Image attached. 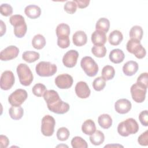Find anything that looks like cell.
Segmentation results:
<instances>
[{
  "label": "cell",
  "instance_id": "cell-1",
  "mask_svg": "<svg viewBox=\"0 0 148 148\" xmlns=\"http://www.w3.org/2000/svg\"><path fill=\"white\" fill-rule=\"evenodd\" d=\"M43 98L47 103L49 110L53 113L64 114L69 110V104L62 101L55 90H47L43 95Z\"/></svg>",
  "mask_w": 148,
  "mask_h": 148
},
{
  "label": "cell",
  "instance_id": "cell-2",
  "mask_svg": "<svg viewBox=\"0 0 148 148\" xmlns=\"http://www.w3.org/2000/svg\"><path fill=\"white\" fill-rule=\"evenodd\" d=\"M139 130V125L132 118H129L120 123L117 127V132L122 136H128L136 134Z\"/></svg>",
  "mask_w": 148,
  "mask_h": 148
},
{
  "label": "cell",
  "instance_id": "cell-3",
  "mask_svg": "<svg viewBox=\"0 0 148 148\" xmlns=\"http://www.w3.org/2000/svg\"><path fill=\"white\" fill-rule=\"evenodd\" d=\"M9 21L14 27V34L16 37L21 38L25 35L27 26L23 16L20 14L13 15L10 17Z\"/></svg>",
  "mask_w": 148,
  "mask_h": 148
},
{
  "label": "cell",
  "instance_id": "cell-4",
  "mask_svg": "<svg viewBox=\"0 0 148 148\" xmlns=\"http://www.w3.org/2000/svg\"><path fill=\"white\" fill-rule=\"evenodd\" d=\"M16 71L20 83L24 86H29L33 81L34 76L29 66L21 63L17 66Z\"/></svg>",
  "mask_w": 148,
  "mask_h": 148
},
{
  "label": "cell",
  "instance_id": "cell-5",
  "mask_svg": "<svg viewBox=\"0 0 148 148\" xmlns=\"http://www.w3.org/2000/svg\"><path fill=\"white\" fill-rule=\"evenodd\" d=\"M36 73L42 77H49L54 75L57 71L56 64L50 62L40 61L35 67Z\"/></svg>",
  "mask_w": 148,
  "mask_h": 148
},
{
  "label": "cell",
  "instance_id": "cell-6",
  "mask_svg": "<svg viewBox=\"0 0 148 148\" xmlns=\"http://www.w3.org/2000/svg\"><path fill=\"white\" fill-rule=\"evenodd\" d=\"M80 65L85 73L90 77L95 76L98 72V66L91 57L86 56L82 58Z\"/></svg>",
  "mask_w": 148,
  "mask_h": 148
},
{
  "label": "cell",
  "instance_id": "cell-7",
  "mask_svg": "<svg viewBox=\"0 0 148 148\" xmlns=\"http://www.w3.org/2000/svg\"><path fill=\"white\" fill-rule=\"evenodd\" d=\"M126 48L128 52L134 54V56L138 59L143 58L146 54L145 49L142 46L139 40L134 39L129 40L127 42Z\"/></svg>",
  "mask_w": 148,
  "mask_h": 148
},
{
  "label": "cell",
  "instance_id": "cell-8",
  "mask_svg": "<svg viewBox=\"0 0 148 148\" xmlns=\"http://www.w3.org/2000/svg\"><path fill=\"white\" fill-rule=\"evenodd\" d=\"M56 121L50 115H46L42 119L41 132L46 136H51L54 131Z\"/></svg>",
  "mask_w": 148,
  "mask_h": 148
},
{
  "label": "cell",
  "instance_id": "cell-9",
  "mask_svg": "<svg viewBox=\"0 0 148 148\" xmlns=\"http://www.w3.org/2000/svg\"><path fill=\"white\" fill-rule=\"evenodd\" d=\"M28 97L27 92L21 88H18L13 92L8 98V101L12 106H20Z\"/></svg>",
  "mask_w": 148,
  "mask_h": 148
},
{
  "label": "cell",
  "instance_id": "cell-10",
  "mask_svg": "<svg viewBox=\"0 0 148 148\" xmlns=\"http://www.w3.org/2000/svg\"><path fill=\"white\" fill-rule=\"evenodd\" d=\"M130 91L132 98L135 102L137 103H142L145 101L147 88L142 87L136 83L132 85Z\"/></svg>",
  "mask_w": 148,
  "mask_h": 148
},
{
  "label": "cell",
  "instance_id": "cell-11",
  "mask_svg": "<svg viewBox=\"0 0 148 148\" xmlns=\"http://www.w3.org/2000/svg\"><path fill=\"white\" fill-rule=\"evenodd\" d=\"M15 78L13 73L10 71H4L1 76L0 86L2 90H8L14 84Z\"/></svg>",
  "mask_w": 148,
  "mask_h": 148
},
{
  "label": "cell",
  "instance_id": "cell-12",
  "mask_svg": "<svg viewBox=\"0 0 148 148\" xmlns=\"http://www.w3.org/2000/svg\"><path fill=\"white\" fill-rule=\"evenodd\" d=\"M72 77L67 73L58 75L55 79L56 85L60 89L69 88L73 84Z\"/></svg>",
  "mask_w": 148,
  "mask_h": 148
},
{
  "label": "cell",
  "instance_id": "cell-13",
  "mask_svg": "<svg viewBox=\"0 0 148 148\" xmlns=\"http://www.w3.org/2000/svg\"><path fill=\"white\" fill-rule=\"evenodd\" d=\"M79 57V53L75 50H70L68 51L63 56V64L68 68H73L77 63Z\"/></svg>",
  "mask_w": 148,
  "mask_h": 148
},
{
  "label": "cell",
  "instance_id": "cell-14",
  "mask_svg": "<svg viewBox=\"0 0 148 148\" xmlns=\"http://www.w3.org/2000/svg\"><path fill=\"white\" fill-rule=\"evenodd\" d=\"M19 53V49L15 46H9L1 51L0 58L2 61H9L17 57Z\"/></svg>",
  "mask_w": 148,
  "mask_h": 148
},
{
  "label": "cell",
  "instance_id": "cell-15",
  "mask_svg": "<svg viewBox=\"0 0 148 148\" xmlns=\"http://www.w3.org/2000/svg\"><path fill=\"white\" fill-rule=\"evenodd\" d=\"M75 92L79 98L83 99L87 98L90 96L91 91L88 86L85 82L80 81L77 82L76 84Z\"/></svg>",
  "mask_w": 148,
  "mask_h": 148
},
{
  "label": "cell",
  "instance_id": "cell-16",
  "mask_svg": "<svg viewBox=\"0 0 148 148\" xmlns=\"http://www.w3.org/2000/svg\"><path fill=\"white\" fill-rule=\"evenodd\" d=\"M132 107L131 102L125 98L117 100L114 103L115 110L120 114H125L129 112Z\"/></svg>",
  "mask_w": 148,
  "mask_h": 148
},
{
  "label": "cell",
  "instance_id": "cell-17",
  "mask_svg": "<svg viewBox=\"0 0 148 148\" xmlns=\"http://www.w3.org/2000/svg\"><path fill=\"white\" fill-rule=\"evenodd\" d=\"M107 38L106 33L95 30L91 35V41L94 46H102L106 42Z\"/></svg>",
  "mask_w": 148,
  "mask_h": 148
},
{
  "label": "cell",
  "instance_id": "cell-18",
  "mask_svg": "<svg viewBox=\"0 0 148 148\" xmlns=\"http://www.w3.org/2000/svg\"><path fill=\"white\" fill-rule=\"evenodd\" d=\"M138 64L136 61H127L123 66V72L125 75L131 76L136 73L138 70Z\"/></svg>",
  "mask_w": 148,
  "mask_h": 148
},
{
  "label": "cell",
  "instance_id": "cell-19",
  "mask_svg": "<svg viewBox=\"0 0 148 148\" xmlns=\"http://www.w3.org/2000/svg\"><path fill=\"white\" fill-rule=\"evenodd\" d=\"M24 13L28 17L32 19H35L40 16L41 9L37 5H29L25 7Z\"/></svg>",
  "mask_w": 148,
  "mask_h": 148
},
{
  "label": "cell",
  "instance_id": "cell-20",
  "mask_svg": "<svg viewBox=\"0 0 148 148\" xmlns=\"http://www.w3.org/2000/svg\"><path fill=\"white\" fill-rule=\"evenodd\" d=\"M72 40L73 44L76 46H82L86 44L87 36L83 31H77L73 35Z\"/></svg>",
  "mask_w": 148,
  "mask_h": 148
},
{
  "label": "cell",
  "instance_id": "cell-21",
  "mask_svg": "<svg viewBox=\"0 0 148 148\" xmlns=\"http://www.w3.org/2000/svg\"><path fill=\"white\" fill-rule=\"evenodd\" d=\"M109 58L110 61L113 63L119 64L123 61L125 58V55L121 49H115L110 52Z\"/></svg>",
  "mask_w": 148,
  "mask_h": 148
},
{
  "label": "cell",
  "instance_id": "cell-22",
  "mask_svg": "<svg viewBox=\"0 0 148 148\" xmlns=\"http://www.w3.org/2000/svg\"><path fill=\"white\" fill-rule=\"evenodd\" d=\"M123 39V35L122 33L119 30H114L109 35L108 40L111 45L117 46Z\"/></svg>",
  "mask_w": 148,
  "mask_h": 148
},
{
  "label": "cell",
  "instance_id": "cell-23",
  "mask_svg": "<svg viewBox=\"0 0 148 148\" xmlns=\"http://www.w3.org/2000/svg\"><path fill=\"white\" fill-rule=\"evenodd\" d=\"M82 132L87 135H91L96 131L95 123L91 119L86 120L82 126Z\"/></svg>",
  "mask_w": 148,
  "mask_h": 148
},
{
  "label": "cell",
  "instance_id": "cell-24",
  "mask_svg": "<svg viewBox=\"0 0 148 148\" xmlns=\"http://www.w3.org/2000/svg\"><path fill=\"white\" fill-rule=\"evenodd\" d=\"M98 122L101 127L108 129L112 125V119L108 114H102L98 117Z\"/></svg>",
  "mask_w": 148,
  "mask_h": 148
},
{
  "label": "cell",
  "instance_id": "cell-25",
  "mask_svg": "<svg viewBox=\"0 0 148 148\" xmlns=\"http://www.w3.org/2000/svg\"><path fill=\"white\" fill-rule=\"evenodd\" d=\"M105 140V136L102 132L97 130L95 131L90 136V140L92 144L95 146L101 145Z\"/></svg>",
  "mask_w": 148,
  "mask_h": 148
},
{
  "label": "cell",
  "instance_id": "cell-26",
  "mask_svg": "<svg viewBox=\"0 0 148 148\" xmlns=\"http://www.w3.org/2000/svg\"><path fill=\"white\" fill-rule=\"evenodd\" d=\"M56 32L57 38L69 36L70 34V27L66 24L61 23L57 25Z\"/></svg>",
  "mask_w": 148,
  "mask_h": 148
},
{
  "label": "cell",
  "instance_id": "cell-27",
  "mask_svg": "<svg viewBox=\"0 0 148 148\" xmlns=\"http://www.w3.org/2000/svg\"><path fill=\"white\" fill-rule=\"evenodd\" d=\"M143 29L140 26L134 25L130 31V37L131 39L140 41L143 36Z\"/></svg>",
  "mask_w": 148,
  "mask_h": 148
},
{
  "label": "cell",
  "instance_id": "cell-28",
  "mask_svg": "<svg viewBox=\"0 0 148 148\" xmlns=\"http://www.w3.org/2000/svg\"><path fill=\"white\" fill-rule=\"evenodd\" d=\"M110 28L109 20L105 17L100 18L97 22L95 25L96 30L102 31L105 33L108 32Z\"/></svg>",
  "mask_w": 148,
  "mask_h": 148
},
{
  "label": "cell",
  "instance_id": "cell-29",
  "mask_svg": "<svg viewBox=\"0 0 148 148\" xmlns=\"http://www.w3.org/2000/svg\"><path fill=\"white\" fill-rule=\"evenodd\" d=\"M10 117L13 120H20L22 118L24 114V110L20 106H12L9 110Z\"/></svg>",
  "mask_w": 148,
  "mask_h": 148
},
{
  "label": "cell",
  "instance_id": "cell-30",
  "mask_svg": "<svg viewBox=\"0 0 148 148\" xmlns=\"http://www.w3.org/2000/svg\"><path fill=\"white\" fill-rule=\"evenodd\" d=\"M32 45L36 49H42L45 46L46 39L42 35L37 34L34 36L32 40Z\"/></svg>",
  "mask_w": 148,
  "mask_h": 148
},
{
  "label": "cell",
  "instance_id": "cell-31",
  "mask_svg": "<svg viewBox=\"0 0 148 148\" xmlns=\"http://www.w3.org/2000/svg\"><path fill=\"white\" fill-rule=\"evenodd\" d=\"M39 57L40 54L39 53L34 51H26L24 52L22 55L23 59L28 63L35 62L39 58Z\"/></svg>",
  "mask_w": 148,
  "mask_h": 148
},
{
  "label": "cell",
  "instance_id": "cell-32",
  "mask_svg": "<svg viewBox=\"0 0 148 148\" xmlns=\"http://www.w3.org/2000/svg\"><path fill=\"white\" fill-rule=\"evenodd\" d=\"M115 75V71L114 68L110 65L105 66L102 70V77L105 80H109L112 79Z\"/></svg>",
  "mask_w": 148,
  "mask_h": 148
},
{
  "label": "cell",
  "instance_id": "cell-33",
  "mask_svg": "<svg viewBox=\"0 0 148 148\" xmlns=\"http://www.w3.org/2000/svg\"><path fill=\"white\" fill-rule=\"evenodd\" d=\"M71 145L73 148H87L88 145L86 141L80 136H75L71 140Z\"/></svg>",
  "mask_w": 148,
  "mask_h": 148
},
{
  "label": "cell",
  "instance_id": "cell-34",
  "mask_svg": "<svg viewBox=\"0 0 148 148\" xmlns=\"http://www.w3.org/2000/svg\"><path fill=\"white\" fill-rule=\"evenodd\" d=\"M91 52L94 56L98 58H102L105 56L106 54V49L104 45L94 46L91 48Z\"/></svg>",
  "mask_w": 148,
  "mask_h": 148
},
{
  "label": "cell",
  "instance_id": "cell-35",
  "mask_svg": "<svg viewBox=\"0 0 148 148\" xmlns=\"http://www.w3.org/2000/svg\"><path fill=\"white\" fill-rule=\"evenodd\" d=\"M106 86V80L102 77L99 76L94 79L92 82V87L95 91H99L102 90Z\"/></svg>",
  "mask_w": 148,
  "mask_h": 148
},
{
  "label": "cell",
  "instance_id": "cell-36",
  "mask_svg": "<svg viewBox=\"0 0 148 148\" xmlns=\"http://www.w3.org/2000/svg\"><path fill=\"white\" fill-rule=\"evenodd\" d=\"M46 91L47 90L46 86L42 83H37L35 84L32 89L33 94L38 97L43 96Z\"/></svg>",
  "mask_w": 148,
  "mask_h": 148
},
{
  "label": "cell",
  "instance_id": "cell-37",
  "mask_svg": "<svg viewBox=\"0 0 148 148\" xmlns=\"http://www.w3.org/2000/svg\"><path fill=\"white\" fill-rule=\"evenodd\" d=\"M69 131L66 127H61L57 131V139L61 141L67 140L69 136Z\"/></svg>",
  "mask_w": 148,
  "mask_h": 148
},
{
  "label": "cell",
  "instance_id": "cell-38",
  "mask_svg": "<svg viewBox=\"0 0 148 148\" xmlns=\"http://www.w3.org/2000/svg\"><path fill=\"white\" fill-rule=\"evenodd\" d=\"M76 8H77V5L73 1H67L64 6V10L66 13L71 14H73L76 11Z\"/></svg>",
  "mask_w": 148,
  "mask_h": 148
},
{
  "label": "cell",
  "instance_id": "cell-39",
  "mask_svg": "<svg viewBox=\"0 0 148 148\" xmlns=\"http://www.w3.org/2000/svg\"><path fill=\"white\" fill-rule=\"evenodd\" d=\"M0 12L2 16L7 17L12 14L13 8L9 4L2 3L0 6Z\"/></svg>",
  "mask_w": 148,
  "mask_h": 148
},
{
  "label": "cell",
  "instance_id": "cell-40",
  "mask_svg": "<svg viewBox=\"0 0 148 148\" xmlns=\"http://www.w3.org/2000/svg\"><path fill=\"white\" fill-rule=\"evenodd\" d=\"M136 83L143 87L146 88H147L148 84V73L147 72L141 73L137 79Z\"/></svg>",
  "mask_w": 148,
  "mask_h": 148
},
{
  "label": "cell",
  "instance_id": "cell-41",
  "mask_svg": "<svg viewBox=\"0 0 148 148\" xmlns=\"http://www.w3.org/2000/svg\"><path fill=\"white\" fill-rule=\"evenodd\" d=\"M57 45L60 47L62 49H65L68 47L70 45V40L69 36L58 38Z\"/></svg>",
  "mask_w": 148,
  "mask_h": 148
},
{
  "label": "cell",
  "instance_id": "cell-42",
  "mask_svg": "<svg viewBox=\"0 0 148 148\" xmlns=\"http://www.w3.org/2000/svg\"><path fill=\"white\" fill-rule=\"evenodd\" d=\"M139 120L143 125L145 127L148 125V113L147 110L142 111L140 113L139 115Z\"/></svg>",
  "mask_w": 148,
  "mask_h": 148
},
{
  "label": "cell",
  "instance_id": "cell-43",
  "mask_svg": "<svg viewBox=\"0 0 148 148\" xmlns=\"http://www.w3.org/2000/svg\"><path fill=\"white\" fill-rule=\"evenodd\" d=\"M138 142L139 145L142 146H147L148 145V132L146 131L145 132L142 133L138 138Z\"/></svg>",
  "mask_w": 148,
  "mask_h": 148
},
{
  "label": "cell",
  "instance_id": "cell-44",
  "mask_svg": "<svg viewBox=\"0 0 148 148\" xmlns=\"http://www.w3.org/2000/svg\"><path fill=\"white\" fill-rule=\"evenodd\" d=\"M73 1L76 3L79 8L83 9L88 6L90 1L89 0H73Z\"/></svg>",
  "mask_w": 148,
  "mask_h": 148
},
{
  "label": "cell",
  "instance_id": "cell-45",
  "mask_svg": "<svg viewBox=\"0 0 148 148\" xmlns=\"http://www.w3.org/2000/svg\"><path fill=\"white\" fill-rule=\"evenodd\" d=\"M0 147L1 148H6L8 147L9 143V139L8 138L7 136L1 135L0 136Z\"/></svg>",
  "mask_w": 148,
  "mask_h": 148
},
{
  "label": "cell",
  "instance_id": "cell-46",
  "mask_svg": "<svg viewBox=\"0 0 148 148\" xmlns=\"http://www.w3.org/2000/svg\"><path fill=\"white\" fill-rule=\"evenodd\" d=\"M6 32V25L2 20H1V36H3Z\"/></svg>",
  "mask_w": 148,
  "mask_h": 148
},
{
  "label": "cell",
  "instance_id": "cell-47",
  "mask_svg": "<svg viewBox=\"0 0 148 148\" xmlns=\"http://www.w3.org/2000/svg\"><path fill=\"white\" fill-rule=\"evenodd\" d=\"M109 146H111V147H112V146H116V147H123V146L120 145H106V146H105V147H109Z\"/></svg>",
  "mask_w": 148,
  "mask_h": 148
}]
</instances>
